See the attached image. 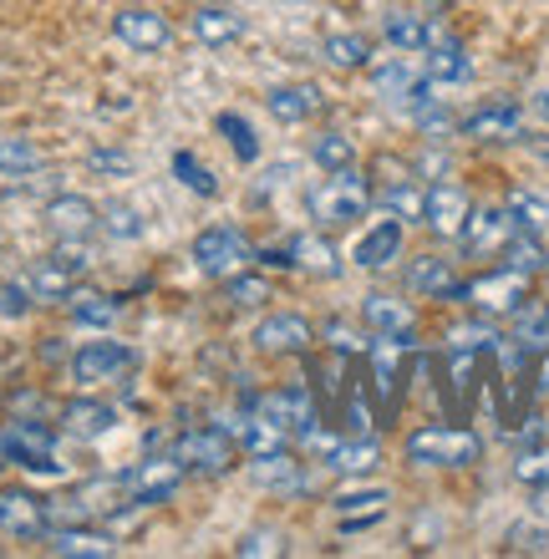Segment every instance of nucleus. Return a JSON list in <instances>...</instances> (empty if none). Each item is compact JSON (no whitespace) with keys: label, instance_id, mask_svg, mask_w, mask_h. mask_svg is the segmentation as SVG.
<instances>
[{"label":"nucleus","instance_id":"obj_35","mask_svg":"<svg viewBox=\"0 0 549 559\" xmlns=\"http://www.w3.org/2000/svg\"><path fill=\"white\" fill-rule=\"evenodd\" d=\"M122 300H112V295H76L72 300V321L76 325H112L118 321Z\"/></svg>","mask_w":549,"mask_h":559},{"label":"nucleus","instance_id":"obj_16","mask_svg":"<svg viewBox=\"0 0 549 559\" xmlns=\"http://www.w3.org/2000/svg\"><path fill=\"white\" fill-rule=\"evenodd\" d=\"M361 321L377 331V336H397V341H413V306H402L397 295H367L361 300Z\"/></svg>","mask_w":549,"mask_h":559},{"label":"nucleus","instance_id":"obj_34","mask_svg":"<svg viewBox=\"0 0 549 559\" xmlns=\"http://www.w3.org/2000/svg\"><path fill=\"white\" fill-rule=\"evenodd\" d=\"M392 499L386 488H342L336 499H331V509L342 519H351V514H382V503Z\"/></svg>","mask_w":549,"mask_h":559},{"label":"nucleus","instance_id":"obj_20","mask_svg":"<svg viewBox=\"0 0 549 559\" xmlns=\"http://www.w3.org/2000/svg\"><path fill=\"white\" fill-rule=\"evenodd\" d=\"M61 423H67V432H76V438H103V432H112L118 427V413L107 407V402H87L76 397L61 407Z\"/></svg>","mask_w":549,"mask_h":559},{"label":"nucleus","instance_id":"obj_17","mask_svg":"<svg viewBox=\"0 0 549 559\" xmlns=\"http://www.w3.org/2000/svg\"><path fill=\"white\" fill-rule=\"evenodd\" d=\"M463 138L478 143H499V138H520V103H489L463 118Z\"/></svg>","mask_w":549,"mask_h":559},{"label":"nucleus","instance_id":"obj_15","mask_svg":"<svg viewBox=\"0 0 549 559\" xmlns=\"http://www.w3.org/2000/svg\"><path fill=\"white\" fill-rule=\"evenodd\" d=\"M468 214H474V204H468V193L458 189V183H432L428 189V229H438L443 239L463 235V224H468Z\"/></svg>","mask_w":549,"mask_h":559},{"label":"nucleus","instance_id":"obj_38","mask_svg":"<svg viewBox=\"0 0 549 559\" xmlns=\"http://www.w3.org/2000/svg\"><path fill=\"white\" fill-rule=\"evenodd\" d=\"M174 174H179V183L183 189H193V193H204V199H214L219 193V183H214V174H208L204 163L193 158V153H174Z\"/></svg>","mask_w":549,"mask_h":559},{"label":"nucleus","instance_id":"obj_18","mask_svg":"<svg viewBox=\"0 0 549 559\" xmlns=\"http://www.w3.org/2000/svg\"><path fill=\"white\" fill-rule=\"evenodd\" d=\"M51 555H72V559H112L118 555V539L103 530H87V524H67V530L51 534Z\"/></svg>","mask_w":549,"mask_h":559},{"label":"nucleus","instance_id":"obj_3","mask_svg":"<svg viewBox=\"0 0 549 559\" xmlns=\"http://www.w3.org/2000/svg\"><path fill=\"white\" fill-rule=\"evenodd\" d=\"M254 260V245L244 239V229H229V224H214L193 239V265L204 270L208 280H229Z\"/></svg>","mask_w":549,"mask_h":559},{"label":"nucleus","instance_id":"obj_19","mask_svg":"<svg viewBox=\"0 0 549 559\" xmlns=\"http://www.w3.org/2000/svg\"><path fill=\"white\" fill-rule=\"evenodd\" d=\"M397 254H402V224L382 219V224H371L367 235L357 239V254H351V260H357L361 270H386Z\"/></svg>","mask_w":549,"mask_h":559},{"label":"nucleus","instance_id":"obj_8","mask_svg":"<svg viewBox=\"0 0 549 559\" xmlns=\"http://www.w3.org/2000/svg\"><path fill=\"white\" fill-rule=\"evenodd\" d=\"M128 493H133V503H168L174 493H179V484H183V463L179 457H148V463H138L128 478Z\"/></svg>","mask_w":549,"mask_h":559},{"label":"nucleus","instance_id":"obj_12","mask_svg":"<svg viewBox=\"0 0 549 559\" xmlns=\"http://www.w3.org/2000/svg\"><path fill=\"white\" fill-rule=\"evenodd\" d=\"M514 235H520V224H514V214H509V209H474L458 239L474 254H489V250H504Z\"/></svg>","mask_w":549,"mask_h":559},{"label":"nucleus","instance_id":"obj_44","mask_svg":"<svg viewBox=\"0 0 549 559\" xmlns=\"http://www.w3.org/2000/svg\"><path fill=\"white\" fill-rule=\"evenodd\" d=\"M239 555H244V559L285 555V534H275V530H254V534H244V539H239Z\"/></svg>","mask_w":549,"mask_h":559},{"label":"nucleus","instance_id":"obj_23","mask_svg":"<svg viewBox=\"0 0 549 559\" xmlns=\"http://www.w3.org/2000/svg\"><path fill=\"white\" fill-rule=\"evenodd\" d=\"M290 260H296L300 270H311V275L331 280L336 270H342V254H336V245L321 235H296L290 239Z\"/></svg>","mask_w":549,"mask_h":559},{"label":"nucleus","instance_id":"obj_11","mask_svg":"<svg viewBox=\"0 0 549 559\" xmlns=\"http://www.w3.org/2000/svg\"><path fill=\"white\" fill-rule=\"evenodd\" d=\"M377 97H386V103H402V107H428L432 103V82L428 72H417L413 61H386V67H377Z\"/></svg>","mask_w":549,"mask_h":559},{"label":"nucleus","instance_id":"obj_48","mask_svg":"<svg viewBox=\"0 0 549 559\" xmlns=\"http://www.w3.org/2000/svg\"><path fill=\"white\" fill-rule=\"evenodd\" d=\"M417 128L428 138H443V133H453V118H447V112H432V107H417Z\"/></svg>","mask_w":549,"mask_h":559},{"label":"nucleus","instance_id":"obj_39","mask_svg":"<svg viewBox=\"0 0 549 559\" xmlns=\"http://www.w3.org/2000/svg\"><path fill=\"white\" fill-rule=\"evenodd\" d=\"M219 133L229 138V147H235L239 158L244 163H254L260 158V143H254V128L244 118H239V112H219Z\"/></svg>","mask_w":549,"mask_h":559},{"label":"nucleus","instance_id":"obj_1","mask_svg":"<svg viewBox=\"0 0 549 559\" xmlns=\"http://www.w3.org/2000/svg\"><path fill=\"white\" fill-rule=\"evenodd\" d=\"M306 209H311L315 224L326 229H342V224H357L371 209V189L357 168H336L331 178H321L311 193H306Z\"/></svg>","mask_w":549,"mask_h":559},{"label":"nucleus","instance_id":"obj_42","mask_svg":"<svg viewBox=\"0 0 549 559\" xmlns=\"http://www.w3.org/2000/svg\"><path fill=\"white\" fill-rule=\"evenodd\" d=\"M87 168L92 174H103V178H128L133 174V153H122V147H92Z\"/></svg>","mask_w":549,"mask_h":559},{"label":"nucleus","instance_id":"obj_21","mask_svg":"<svg viewBox=\"0 0 549 559\" xmlns=\"http://www.w3.org/2000/svg\"><path fill=\"white\" fill-rule=\"evenodd\" d=\"M428 51H432V57H428V67H422V72H428V82H438V87H443V82H468V76H474V61H468V51H463L458 41L438 36Z\"/></svg>","mask_w":549,"mask_h":559},{"label":"nucleus","instance_id":"obj_27","mask_svg":"<svg viewBox=\"0 0 549 559\" xmlns=\"http://www.w3.org/2000/svg\"><path fill=\"white\" fill-rule=\"evenodd\" d=\"M250 473H254V484L260 488H296V478H300L296 457L285 453V448H275V453H254Z\"/></svg>","mask_w":549,"mask_h":559},{"label":"nucleus","instance_id":"obj_6","mask_svg":"<svg viewBox=\"0 0 549 559\" xmlns=\"http://www.w3.org/2000/svg\"><path fill=\"white\" fill-rule=\"evenodd\" d=\"M128 367H133V352H128L122 341H87V346H76V356H72V377L82 386L118 382Z\"/></svg>","mask_w":549,"mask_h":559},{"label":"nucleus","instance_id":"obj_33","mask_svg":"<svg viewBox=\"0 0 549 559\" xmlns=\"http://www.w3.org/2000/svg\"><path fill=\"white\" fill-rule=\"evenodd\" d=\"M326 61L331 67H367L371 61V41L367 36H351V31H342V36H326Z\"/></svg>","mask_w":549,"mask_h":559},{"label":"nucleus","instance_id":"obj_7","mask_svg":"<svg viewBox=\"0 0 549 559\" xmlns=\"http://www.w3.org/2000/svg\"><path fill=\"white\" fill-rule=\"evenodd\" d=\"M311 321L306 316H296V310H275V316H265V321L254 325V346L265 356H300V352H311Z\"/></svg>","mask_w":549,"mask_h":559},{"label":"nucleus","instance_id":"obj_22","mask_svg":"<svg viewBox=\"0 0 549 559\" xmlns=\"http://www.w3.org/2000/svg\"><path fill=\"white\" fill-rule=\"evenodd\" d=\"M265 107L281 122H306V118H315V112H321V92L306 87V82H296V87H270Z\"/></svg>","mask_w":549,"mask_h":559},{"label":"nucleus","instance_id":"obj_13","mask_svg":"<svg viewBox=\"0 0 549 559\" xmlns=\"http://www.w3.org/2000/svg\"><path fill=\"white\" fill-rule=\"evenodd\" d=\"M46 224L57 229L61 239H87L97 224H103V209L82 199V193H57L51 204H46Z\"/></svg>","mask_w":549,"mask_h":559},{"label":"nucleus","instance_id":"obj_36","mask_svg":"<svg viewBox=\"0 0 549 559\" xmlns=\"http://www.w3.org/2000/svg\"><path fill=\"white\" fill-rule=\"evenodd\" d=\"M103 229H107L112 239H128V245L148 235V224H143V214H138L133 204H107V209H103Z\"/></svg>","mask_w":549,"mask_h":559},{"label":"nucleus","instance_id":"obj_24","mask_svg":"<svg viewBox=\"0 0 549 559\" xmlns=\"http://www.w3.org/2000/svg\"><path fill=\"white\" fill-rule=\"evenodd\" d=\"M72 270L61 265L57 254H46V260H36L31 265V275H26V285H31V295L36 300H72Z\"/></svg>","mask_w":549,"mask_h":559},{"label":"nucleus","instance_id":"obj_10","mask_svg":"<svg viewBox=\"0 0 549 559\" xmlns=\"http://www.w3.org/2000/svg\"><path fill=\"white\" fill-rule=\"evenodd\" d=\"M0 530L21 534V539H41V534H51V503L36 493H21V488H5L0 493Z\"/></svg>","mask_w":549,"mask_h":559},{"label":"nucleus","instance_id":"obj_46","mask_svg":"<svg viewBox=\"0 0 549 559\" xmlns=\"http://www.w3.org/2000/svg\"><path fill=\"white\" fill-rule=\"evenodd\" d=\"M514 473H520L529 488H549V448H545V453H524Z\"/></svg>","mask_w":549,"mask_h":559},{"label":"nucleus","instance_id":"obj_40","mask_svg":"<svg viewBox=\"0 0 549 559\" xmlns=\"http://www.w3.org/2000/svg\"><path fill=\"white\" fill-rule=\"evenodd\" d=\"M382 204L397 214V219H422L428 214V193H417L413 183H392V189L382 193Z\"/></svg>","mask_w":549,"mask_h":559},{"label":"nucleus","instance_id":"obj_5","mask_svg":"<svg viewBox=\"0 0 549 559\" xmlns=\"http://www.w3.org/2000/svg\"><path fill=\"white\" fill-rule=\"evenodd\" d=\"M254 413H265L275 427H285L290 438H311L315 432V402H311V392L300 382H290V386H281V392H270V397H260L254 402Z\"/></svg>","mask_w":549,"mask_h":559},{"label":"nucleus","instance_id":"obj_25","mask_svg":"<svg viewBox=\"0 0 549 559\" xmlns=\"http://www.w3.org/2000/svg\"><path fill=\"white\" fill-rule=\"evenodd\" d=\"M193 36L204 46H229L244 36V21L235 11H224V5H204V11H193Z\"/></svg>","mask_w":549,"mask_h":559},{"label":"nucleus","instance_id":"obj_9","mask_svg":"<svg viewBox=\"0 0 549 559\" xmlns=\"http://www.w3.org/2000/svg\"><path fill=\"white\" fill-rule=\"evenodd\" d=\"M112 36L133 51H164L174 41V26H168V15L148 11V5H128V11L112 15Z\"/></svg>","mask_w":549,"mask_h":559},{"label":"nucleus","instance_id":"obj_30","mask_svg":"<svg viewBox=\"0 0 549 559\" xmlns=\"http://www.w3.org/2000/svg\"><path fill=\"white\" fill-rule=\"evenodd\" d=\"M509 214H514V224H520L524 235H539V229H549V199L535 189H514L509 193Z\"/></svg>","mask_w":549,"mask_h":559},{"label":"nucleus","instance_id":"obj_41","mask_svg":"<svg viewBox=\"0 0 549 559\" xmlns=\"http://www.w3.org/2000/svg\"><path fill=\"white\" fill-rule=\"evenodd\" d=\"M224 300H235V306H260V300H270V285L260 275H229L224 280Z\"/></svg>","mask_w":549,"mask_h":559},{"label":"nucleus","instance_id":"obj_29","mask_svg":"<svg viewBox=\"0 0 549 559\" xmlns=\"http://www.w3.org/2000/svg\"><path fill=\"white\" fill-rule=\"evenodd\" d=\"M443 36V31H432L428 21H417V15L397 11V15H386V41L402 46V51H422V46H432Z\"/></svg>","mask_w":549,"mask_h":559},{"label":"nucleus","instance_id":"obj_49","mask_svg":"<svg viewBox=\"0 0 549 559\" xmlns=\"http://www.w3.org/2000/svg\"><path fill=\"white\" fill-rule=\"evenodd\" d=\"M535 112H539V118H549V92H539V97H535Z\"/></svg>","mask_w":549,"mask_h":559},{"label":"nucleus","instance_id":"obj_45","mask_svg":"<svg viewBox=\"0 0 549 559\" xmlns=\"http://www.w3.org/2000/svg\"><path fill=\"white\" fill-rule=\"evenodd\" d=\"M520 341L529 346V352H539V346H549V310H524L520 306Z\"/></svg>","mask_w":549,"mask_h":559},{"label":"nucleus","instance_id":"obj_32","mask_svg":"<svg viewBox=\"0 0 549 559\" xmlns=\"http://www.w3.org/2000/svg\"><path fill=\"white\" fill-rule=\"evenodd\" d=\"M311 158L326 168V174H336V168H351L357 163V147H351V138L346 133H321L311 143Z\"/></svg>","mask_w":549,"mask_h":559},{"label":"nucleus","instance_id":"obj_2","mask_svg":"<svg viewBox=\"0 0 549 559\" xmlns=\"http://www.w3.org/2000/svg\"><path fill=\"white\" fill-rule=\"evenodd\" d=\"M484 457V442L468 427H417L407 438V463L417 468H474Z\"/></svg>","mask_w":549,"mask_h":559},{"label":"nucleus","instance_id":"obj_43","mask_svg":"<svg viewBox=\"0 0 549 559\" xmlns=\"http://www.w3.org/2000/svg\"><path fill=\"white\" fill-rule=\"evenodd\" d=\"M31 306H36L31 285H11V280H0V316H5V321H21Z\"/></svg>","mask_w":549,"mask_h":559},{"label":"nucleus","instance_id":"obj_37","mask_svg":"<svg viewBox=\"0 0 549 559\" xmlns=\"http://www.w3.org/2000/svg\"><path fill=\"white\" fill-rule=\"evenodd\" d=\"M504 265L520 270V275H535V270H545V250H539V239L520 229V235L504 245Z\"/></svg>","mask_w":549,"mask_h":559},{"label":"nucleus","instance_id":"obj_4","mask_svg":"<svg viewBox=\"0 0 549 559\" xmlns=\"http://www.w3.org/2000/svg\"><path fill=\"white\" fill-rule=\"evenodd\" d=\"M174 457L193 473H229L235 468V438H229L224 427H189L179 438V453Z\"/></svg>","mask_w":549,"mask_h":559},{"label":"nucleus","instance_id":"obj_47","mask_svg":"<svg viewBox=\"0 0 549 559\" xmlns=\"http://www.w3.org/2000/svg\"><path fill=\"white\" fill-rule=\"evenodd\" d=\"M11 413H15V417H31V423H36V417L46 413V397H41V392H11Z\"/></svg>","mask_w":549,"mask_h":559},{"label":"nucleus","instance_id":"obj_31","mask_svg":"<svg viewBox=\"0 0 549 559\" xmlns=\"http://www.w3.org/2000/svg\"><path fill=\"white\" fill-rule=\"evenodd\" d=\"M41 168V147L31 138H0V174L5 178H26Z\"/></svg>","mask_w":549,"mask_h":559},{"label":"nucleus","instance_id":"obj_14","mask_svg":"<svg viewBox=\"0 0 549 559\" xmlns=\"http://www.w3.org/2000/svg\"><path fill=\"white\" fill-rule=\"evenodd\" d=\"M524 280L529 275L504 265V275H484V280H474V285H458L453 295H468L478 310H520L524 306Z\"/></svg>","mask_w":549,"mask_h":559},{"label":"nucleus","instance_id":"obj_28","mask_svg":"<svg viewBox=\"0 0 549 559\" xmlns=\"http://www.w3.org/2000/svg\"><path fill=\"white\" fill-rule=\"evenodd\" d=\"M377 457H382V448H377V442H371V438L331 442L326 468H336V473H371V468H377Z\"/></svg>","mask_w":549,"mask_h":559},{"label":"nucleus","instance_id":"obj_26","mask_svg":"<svg viewBox=\"0 0 549 559\" xmlns=\"http://www.w3.org/2000/svg\"><path fill=\"white\" fill-rule=\"evenodd\" d=\"M407 285H413L417 295H453V290H458V280H453L447 260H438V254L413 260V265H407Z\"/></svg>","mask_w":549,"mask_h":559}]
</instances>
